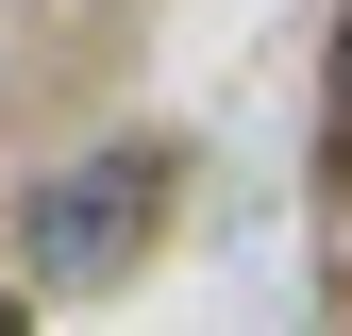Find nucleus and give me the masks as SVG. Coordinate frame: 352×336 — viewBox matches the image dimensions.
Segmentation results:
<instances>
[{
  "label": "nucleus",
  "instance_id": "f257e3e1",
  "mask_svg": "<svg viewBox=\"0 0 352 336\" xmlns=\"http://www.w3.org/2000/svg\"><path fill=\"white\" fill-rule=\"evenodd\" d=\"M151 185H168L151 151H101V168H67V185L34 202V269H67V286H101L118 252L151 235Z\"/></svg>",
  "mask_w": 352,
  "mask_h": 336
},
{
  "label": "nucleus",
  "instance_id": "f03ea898",
  "mask_svg": "<svg viewBox=\"0 0 352 336\" xmlns=\"http://www.w3.org/2000/svg\"><path fill=\"white\" fill-rule=\"evenodd\" d=\"M336 135H352V34H336Z\"/></svg>",
  "mask_w": 352,
  "mask_h": 336
},
{
  "label": "nucleus",
  "instance_id": "7ed1b4c3",
  "mask_svg": "<svg viewBox=\"0 0 352 336\" xmlns=\"http://www.w3.org/2000/svg\"><path fill=\"white\" fill-rule=\"evenodd\" d=\"M0 336H34V319H17V303H0Z\"/></svg>",
  "mask_w": 352,
  "mask_h": 336
}]
</instances>
